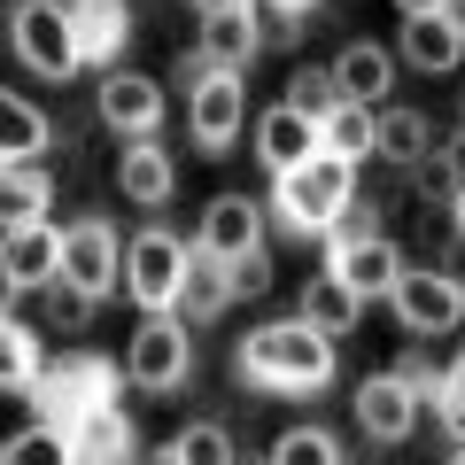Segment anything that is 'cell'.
<instances>
[{
    "instance_id": "5",
    "label": "cell",
    "mask_w": 465,
    "mask_h": 465,
    "mask_svg": "<svg viewBox=\"0 0 465 465\" xmlns=\"http://www.w3.org/2000/svg\"><path fill=\"white\" fill-rule=\"evenodd\" d=\"M186 272H194V241H179L171 225H140L124 241V295L140 311H179Z\"/></svg>"
},
{
    "instance_id": "19",
    "label": "cell",
    "mask_w": 465,
    "mask_h": 465,
    "mask_svg": "<svg viewBox=\"0 0 465 465\" xmlns=\"http://www.w3.org/2000/svg\"><path fill=\"white\" fill-rule=\"evenodd\" d=\"M140 450V434H133V419H124V403H94L85 419H70V458L78 465H124Z\"/></svg>"
},
{
    "instance_id": "22",
    "label": "cell",
    "mask_w": 465,
    "mask_h": 465,
    "mask_svg": "<svg viewBox=\"0 0 465 465\" xmlns=\"http://www.w3.org/2000/svg\"><path fill=\"white\" fill-rule=\"evenodd\" d=\"M232 302H241L232 264H225V256H210V249H194V272H186V287H179V318H186V326H217Z\"/></svg>"
},
{
    "instance_id": "10",
    "label": "cell",
    "mask_w": 465,
    "mask_h": 465,
    "mask_svg": "<svg viewBox=\"0 0 465 465\" xmlns=\"http://www.w3.org/2000/svg\"><path fill=\"white\" fill-rule=\"evenodd\" d=\"M357 427H365V442H411L419 434V411H427V388L411 381V372H372V381H357Z\"/></svg>"
},
{
    "instance_id": "31",
    "label": "cell",
    "mask_w": 465,
    "mask_h": 465,
    "mask_svg": "<svg viewBox=\"0 0 465 465\" xmlns=\"http://www.w3.org/2000/svg\"><path fill=\"white\" fill-rule=\"evenodd\" d=\"M427 411H434V427H442V450H458V458H465V349L442 365V388H434Z\"/></svg>"
},
{
    "instance_id": "1",
    "label": "cell",
    "mask_w": 465,
    "mask_h": 465,
    "mask_svg": "<svg viewBox=\"0 0 465 465\" xmlns=\"http://www.w3.org/2000/svg\"><path fill=\"white\" fill-rule=\"evenodd\" d=\"M333 372H341V341H333L326 326H311L302 311L256 326L249 341L232 349V381L264 388V396H318Z\"/></svg>"
},
{
    "instance_id": "7",
    "label": "cell",
    "mask_w": 465,
    "mask_h": 465,
    "mask_svg": "<svg viewBox=\"0 0 465 465\" xmlns=\"http://www.w3.org/2000/svg\"><path fill=\"white\" fill-rule=\"evenodd\" d=\"M16 54H24L32 78H70V70H85L70 0H16Z\"/></svg>"
},
{
    "instance_id": "8",
    "label": "cell",
    "mask_w": 465,
    "mask_h": 465,
    "mask_svg": "<svg viewBox=\"0 0 465 465\" xmlns=\"http://www.w3.org/2000/svg\"><path fill=\"white\" fill-rule=\"evenodd\" d=\"M116 381H124V365H109V357H63V365L39 372V388L24 403H32L39 419H54V427H70V419H85L94 403H109Z\"/></svg>"
},
{
    "instance_id": "25",
    "label": "cell",
    "mask_w": 465,
    "mask_h": 465,
    "mask_svg": "<svg viewBox=\"0 0 465 465\" xmlns=\"http://www.w3.org/2000/svg\"><path fill=\"white\" fill-rule=\"evenodd\" d=\"M318 133H326V148L333 155H357V163H365L372 155V140H381V109H372V101H333L326 116H318Z\"/></svg>"
},
{
    "instance_id": "14",
    "label": "cell",
    "mask_w": 465,
    "mask_h": 465,
    "mask_svg": "<svg viewBox=\"0 0 465 465\" xmlns=\"http://www.w3.org/2000/svg\"><path fill=\"white\" fill-rule=\"evenodd\" d=\"M264 225H272V202H256V194H210V210H202V225H194V249H210V256H249V249H264Z\"/></svg>"
},
{
    "instance_id": "40",
    "label": "cell",
    "mask_w": 465,
    "mask_h": 465,
    "mask_svg": "<svg viewBox=\"0 0 465 465\" xmlns=\"http://www.w3.org/2000/svg\"><path fill=\"white\" fill-rule=\"evenodd\" d=\"M450 225H458V241H465V194H458V202H450Z\"/></svg>"
},
{
    "instance_id": "27",
    "label": "cell",
    "mask_w": 465,
    "mask_h": 465,
    "mask_svg": "<svg viewBox=\"0 0 465 465\" xmlns=\"http://www.w3.org/2000/svg\"><path fill=\"white\" fill-rule=\"evenodd\" d=\"M0 210L8 217H47L54 210V171L39 163V155L32 163H8L0 171Z\"/></svg>"
},
{
    "instance_id": "12",
    "label": "cell",
    "mask_w": 465,
    "mask_h": 465,
    "mask_svg": "<svg viewBox=\"0 0 465 465\" xmlns=\"http://www.w3.org/2000/svg\"><path fill=\"white\" fill-rule=\"evenodd\" d=\"M0 272H8L16 295L63 280V225L54 217H8V232H0Z\"/></svg>"
},
{
    "instance_id": "30",
    "label": "cell",
    "mask_w": 465,
    "mask_h": 465,
    "mask_svg": "<svg viewBox=\"0 0 465 465\" xmlns=\"http://www.w3.org/2000/svg\"><path fill=\"white\" fill-rule=\"evenodd\" d=\"M54 148V124H47V109H39L32 94H8V163H32V155H47Z\"/></svg>"
},
{
    "instance_id": "3",
    "label": "cell",
    "mask_w": 465,
    "mask_h": 465,
    "mask_svg": "<svg viewBox=\"0 0 465 465\" xmlns=\"http://www.w3.org/2000/svg\"><path fill=\"white\" fill-rule=\"evenodd\" d=\"M326 264L357 295H396V280H403V249L381 232V210L372 202H349V217L326 232Z\"/></svg>"
},
{
    "instance_id": "23",
    "label": "cell",
    "mask_w": 465,
    "mask_h": 465,
    "mask_svg": "<svg viewBox=\"0 0 465 465\" xmlns=\"http://www.w3.org/2000/svg\"><path fill=\"white\" fill-rule=\"evenodd\" d=\"M264 24H256V8H225V16H202V32H194V47L210 54L217 70H249L256 54H264Z\"/></svg>"
},
{
    "instance_id": "2",
    "label": "cell",
    "mask_w": 465,
    "mask_h": 465,
    "mask_svg": "<svg viewBox=\"0 0 465 465\" xmlns=\"http://www.w3.org/2000/svg\"><path fill=\"white\" fill-rule=\"evenodd\" d=\"M349 202H357V155L318 148L295 171H272V225L295 232V241H326L349 217Z\"/></svg>"
},
{
    "instance_id": "33",
    "label": "cell",
    "mask_w": 465,
    "mask_h": 465,
    "mask_svg": "<svg viewBox=\"0 0 465 465\" xmlns=\"http://www.w3.org/2000/svg\"><path fill=\"white\" fill-rule=\"evenodd\" d=\"M0 458H8V465H39V458H63V465H78V458H70V427H54V419H39V427L8 434V442H0Z\"/></svg>"
},
{
    "instance_id": "15",
    "label": "cell",
    "mask_w": 465,
    "mask_h": 465,
    "mask_svg": "<svg viewBox=\"0 0 465 465\" xmlns=\"http://www.w3.org/2000/svg\"><path fill=\"white\" fill-rule=\"evenodd\" d=\"M318 148H326L318 116H311V109H295L287 94L272 101L264 116H256V163H264V171H295L302 155H318Z\"/></svg>"
},
{
    "instance_id": "32",
    "label": "cell",
    "mask_w": 465,
    "mask_h": 465,
    "mask_svg": "<svg viewBox=\"0 0 465 465\" xmlns=\"http://www.w3.org/2000/svg\"><path fill=\"white\" fill-rule=\"evenodd\" d=\"M411 194H419V202H442V210H450V202L465 194V163H458L450 148H427V155L411 163Z\"/></svg>"
},
{
    "instance_id": "6",
    "label": "cell",
    "mask_w": 465,
    "mask_h": 465,
    "mask_svg": "<svg viewBox=\"0 0 465 465\" xmlns=\"http://www.w3.org/2000/svg\"><path fill=\"white\" fill-rule=\"evenodd\" d=\"M388 302H396V326L411 341H442V333L465 326V272L458 264H403Z\"/></svg>"
},
{
    "instance_id": "28",
    "label": "cell",
    "mask_w": 465,
    "mask_h": 465,
    "mask_svg": "<svg viewBox=\"0 0 465 465\" xmlns=\"http://www.w3.org/2000/svg\"><path fill=\"white\" fill-rule=\"evenodd\" d=\"M39 318H47L54 333L78 341V333L101 318V295H94V287H78V280H47V287H39Z\"/></svg>"
},
{
    "instance_id": "29",
    "label": "cell",
    "mask_w": 465,
    "mask_h": 465,
    "mask_svg": "<svg viewBox=\"0 0 465 465\" xmlns=\"http://www.w3.org/2000/svg\"><path fill=\"white\" fill-rule=\"evenodd\" d=\"M155 458L163 465H232V434L217 427V419H194V427H179Z\"/></svg>"
},
{
    "instance_id": "37",
    "label": "cell",
    "mask_w": 465,
    "mask_h": 465,
    "mask_svg": "<svg viewBox=\"0 0 465 465\" xmlns=\"http://www.w3.org/2000/svg\"><path fill=\"white\" fill-rule=\"evenodd\" d=\"M194 16H225V8H256V0H186Z\"/></svg>"
},
{
    "instance_id": "4",
    "label": "cell",
    "mask_w": 465,
    "mask_h": 465,
    "mask_svg": "<svg viewBox=\"0 0 465 465\" xmlns=\"http://www.w3.org/2000/svg\"><path fill=\"white\" fill-rule=\"evenodd\" d=\"M186 318L179 311H140L133 341H124V381L140 388V396H179L186 381H194V341H186Z\"/></svg>"
},
{
    "instance_id": "20",
    "label": "cell",
    "mask_w": 465,
    "mask_h": 465,
    "mask_svg": "<svg viewBox=\"0 0 465 465\" xmlns=\"http://www.w3.org/2000/svg\"><path fill=\"white\" fill-rule=\"evenodd\" d=\"M295 311L311 318V326H326L333 341H349V333L365 326V295H357V287H349L333 264H318V280H302V287H295Z\"/></svg>"
},
{
    "instance_id": "41",
    "label": "cell",
    "mask_w": 465,
    "mask_h": 465,
    "mask_svg": "<svg viewBox=\"0 0 465 465\" xmlns=\"http://www.w3.org/2000/svg\"><path fill=\"white\" fill-rule=\"evenodd\" d=\"M450 16H458V24H465V0H450Z\"/></svg>"
},
{
    "instance_id": "36",
    "label": "cell",
    "mask_w": 465,
    "mask_h": 465,
    "mask_svg": "<svg viewBox=\"0 0 465 465\" xmlns=\"http://www.w3.org/2000/svg\"><path fill=\"white\" fill-rule=\"evenodd\" d=\"M232 280H241V295H264V287H272V256H264V249L232 256Z\"/></svg>"
},
{
    "instance_id": "35",
    "label": "cell",
    "mask_w": 465,
    "mask_h": 465,
    "mask_svg": "<svg viewBox=\"0 0 465 465\" xmlns=\"http://www.w3.org/2000/svg\"><path fill=\"white\" fill-rule=\"evenodd\" d=\"M287 101H295V109H311V116H326L333 101H341V78H333V63H326V70L302 63L295 78H287Z\"/></svg>"
},
{
    "instance_id": "16",
    "label": "cell",
    "mask_w": 465,
    "mask_h": 465,
    "mask_svg": "<svg viewBox=\"0 0 465 465\" xmlns=\"http://www.w3.org/2000/svg\"><path fill=\"white\" fill-rule=\"evenodd\" d=\"M396 54H403L411 70H427V78H450V70L465 63V24L450 16V8H434V16H403Z\"/></svg>"
},
{
    "instance_id": "17",
    "label": "cell",
    "mask_w": 465,
    "mask_h": 465,
    "mask_svg": "<svg viewBox=\"0 0 465 465\" xmlns=\"http://www.w3.org/2000/svg\"><path fill=\"white\" fill-rule=\"evenodd\" d=\"M116 186H124V202H140V210H163L171 194H179V155L163 148V140H124V155H116Z\"/></svg>"
},
{
    "instance_id": "26",
    "label": "cell",
    "mask_w": 465,
    "mask_h": 465,
    "mask_svg": "<svg viewBox=\"0 0 465 465\" xmlns=\"http://www.w3.org/2000/svg\"><path fill=\"white\" fill-rule=\"evenodd\" d=\"M427 148H434L427 116H419V109H403V101H388V109H381V140H372V163H403V171H411Z\"/></svg>"
},
{
    "instance_id": "9",
    "label": "cell",
    "mask_w": 465,
    "mask_h": 465,
    "mask_svg": "<svg viewBox=\"0 0 465 465\" xmlns=\"http://www.w3.org/2000/svg\"><path fill=\"white\" fill-rule=\"evenodd\" d=\"M186 133H194L202 155H225L232 140L249 133V70H210L186 94Z\"/></svg>"
},
{
    "instance_id": "13",
    "label": "cell",
    "mask_w": 465,
    "mask_h": 465,
    "mask_svg": "<svg viewBox=\"0 0 465 465\" xmlns=\"http://www.w3.org/2000/svg\"><path fill=\"white\" fill-rule=\"evenodd\" d=\"M94 109H101V124H109L116 140H148V133H163L171 94L155 78H140V70H109L101 94H94Z\"/></svg>"
},
{
    "instance_id": "34",
    "label": "cell",
    "mask_w": 465,
    "mask_h": 465,
    "mask_svg": "<svg viewBox=\"0 0 465 465\" xmlns=\"http://www.w3.org/2000/svg\"><path fill=\"white\" fill-rule=\"evenodd\" d=\"M272 458H280V465H341V434H326V427H287L280 442H272Z\"/></svg>"
},
{
    "instance_id": "24",
    "label": "cell",
    "mask_w": 465,
    "mask_h": 465,
    "mask_svg": "<svg viewBox=\"0 0 465 465\" xmlns=\"http://www.w3.org/2000/svg\"><path fill=\"white\" fill-rule=\"evenodd\" d=\"M39 372H47V341H39V326L24 311H8V318H0V388L24 403L39 388Z\"/></svg>"
},
{
    "instance_id": "42",
    "label": "cell",
    "mask_w": 465,
    "mask_h": 465,
    "mask_svg": "<svg viewBox=\"0 0 465 465\" xmlns=\"http://www.w3.org/2000/svg\"><path fill=\"white\" fill-rule=\"evenodd\" d=\"M458 116H465V109H458Z\"/></svg>"
},
{
    "instance_id": "38",
    "label": "cell",
    "mask_w": 465,
    "mask_h": 465,
    "mask_svg": "<svg viewBox=\"0 0 465 465\" xmlns=\"http://www.w3.org/2000/svg\"><path fill=\"white\" fill-rule=\"evenodd\" d=\"M264 8H280V16L295 24V16H311V8H326V0H264Z\"/></svg>"
},
{
    "instance_id": "11",
    "label": "cell",
    "mask_w": 465,
    "mask_h": 465,
    "mask_svg": "<svg viewBox=\"0 0 465 465\" xmlns=\"http://www.w3.org/2000/svg\"><path fill=\"white\" fill-rule=\"evenodd\" d=\"M63 280L94 287V295H116L124 287V241H116L109 217H70L63 225Z\"/></svg>"
},
{
    "instance_id": "18",
    "label": "cell",
    "mask_w": 465,
    "mask_h": 465,
    "mask_svg": "<svg viewBox=\"0 0 465 465\" xmlns=\"http://www.w3.org/2000/svg\"><path fill=\"white\" fill-rule=\"evenodd\" d=\"M396 70L403 54L381 47V39H349L341 54H333V78H341L349 101H372V109H388V94H396Z\"/></svg>"
},
{
    "instance_id": "39",
    "label": "cell",
    "mask_w": 465,
    "mask_h": 465,
    "mask_svg": "<svg viewBox=\"0 0 465 465\" xmlns=\"http://www.w3.org/2000/svg\"><path fill=\"white\" fill-rule=\"evenodd\" d=\"M403 16H434V8H450V0H396Z\"/></svg>"
},
{
    "instance_id": "21",
    "label": "cell",
    "mask_w": 465,
    "mask_h": 465,
    "mask_svg": "<svg viewBox=\"0 0 465 465\" xmlns=\"http://www.w3.org/2000/svg\"><path fill=\"white\" fill-rule=\"evenodd\" d=\"M70 16H78V47H85L94 70H116L124 47H133V32H140L124 0H70Z\"/></svg>"
}]
</instances>
